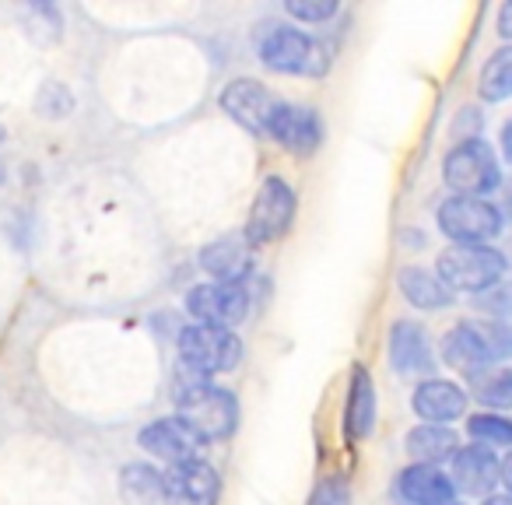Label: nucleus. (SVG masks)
<instances>
[{
	"mask_svg": "<svg viewBox=\"0 0 512 505\" xmlns=\"http://www.w3.org/2000/svg\"><path fill=\"white\" fill-rule=\"evenodd\" d=\"M176 418L197 435L200 442L228 439L239 425V404L225 386H214L207 379H193L176 393Z\"/></svg>",
	"mask_w": 512,
	"mask_h": 505,
	"instance_id": "nucleus-1",
	"label": "nucleus"
},
{
	"mask_svg": "<svg viewBox=\"0 0 512 505\" xmlns=\"http://www.w3.org/2000/svg\"><path fill=\"white\" fill-rule=\"evenodd\" d=\"M505 271H509V260L495 246H449L435 260V278L453 295L491 292L495 285H502Z\"/></svg>",
	"mask_w": 512,
	"mask_h": 505,
	"instance_id": "nucleus-2",
	"label": "nucleus"
},
{
	"mask_svg": "<svg viewBox=\"0 0 512 505\" xmlns=\"http://www.w3.org/2000/svg\"><path fill=\"white\" fill-rule=\"evenodd\" d=\"M442 179L456 197H488L502 186V165L481 137H460V144L449 148L442 158Z\"/></svg>",
	"mask_w": 512,
	"mask_h": 505,
	"instance_id": "nucleus-3",
	"label": "nucleus"
},
{
	"mask_svg": "<svg viewBox=\"0 0 512 505\" xmlns=\"http://www.w3.org/2000/svg\"><path fill=\"white\" fill-rule=\"evenodd\" d=\"M179 358L197 376H214V372H232L242 362V341L235 330L214 327V323H190L179 330Z\"/></svg>",
	"mask_w": 512,
	"mask_h": 505,
	"instance_id": "nucleus-4",
	"label": "nucleus"
},
{
	"mask_svg": "<svg viewBox=\"0 0 512 505\" xmlns=\"http://www.w3.org/2000/svg\"><path fill=\"white\" fill-rule=\"evenodd\" d=\"M295 211H299V197H295L292 186L281 176H267L256 190L253 207H249L242 239L249 246H267V242L285 239L295 225Z\"/></svg>",
	"mask_w": 512,
	"mask_h": 505,
	"instance_id": "nucleus-5",
	"label": "nucleus"
},
{
	"mask_svg": "<svg viewBox=\"0 0 512 505\" xmlns=\"http://www.w3.org/2000/svg\"><path fill=\"white\" fill-rule=\"evenodd\" d=\"M435 221L439 232L453 239V246H488L502 232V211L481 197H446Z\"/></svg>",
	"mask_w": 512,
	"mask_h": 505,
	"instance_id": "nucleus-6",
	"label": "nucleus"
},
{
	"mask_svg": "<svg viewBox=\"0 0 512 505\" xmlns=\"http://www.w3.org/2000/svg\"><path fill=\"white\" fill-rule=\"evenodd\" d=\"M186 309L193 323H214V327L232 330L249 316V288L242 281H204L186 292Z\"/></svg>",
	"mask_w": 512,
	"mask_h": 505,
	"instance_id": "nucleus-7",
	"label": "nucleus"
},
{
	"mask_svg": "<svg viewBox=\"0 0 512 505\" xmlns=\"http://www.w3.org/2000/svg\"><path fill=\"white\" fill-rule=\"evenodd\" d=\"M260 60L264 67L278 74H320L323 71V50L313 36L288 25H274L260 43Z\"/></svg>",
	"mask_w": 512,
	"mask_h": 505,
	"instance_id": "nucleus-8",
	"label": "nucleus"
},
{
	"mask_svg": "<svg viewBox=\"0 0 512 505\" xmlns=\"http://www.w3.org/2000/svg\"><path fill=\"white\" fill-rule=\"evenodd\" d=\"M264 134L274 137L292 155H313L323 141V123L316 116V109L295 106V102H274Z\"/></svg>",
	"mask_w": 512,
	"mask_h": 505,
	"instance_id": "nucleus-9",
	"label": "nucleus"
},
{
	"mask_svg": "<svg viewBox=\"0 0 512 505\" xmlns=\"http://www.w3.org/2000/svg\"><path fill=\"white\" fill-rule=\"evenodd\" d=\"M162 491L169 505H218V470L204 460L176 463L162 474Z\"/></svg>",
	"mask_w": 512,
	"mask_h": 505,
	"instance_id": "nucleus-10",
	"label": "nucleus"
},
{
	"mask_svg": "<svg viewBox=\"0 0 512 505\" xmlns=\"http://www.w3.org/2000/svg\"><path fill=\"white\" fill-rule=\"evenodd\" d=\"M221 109L232 116L239 127H246L249 134H264L267 120H271V109H274V95L267 92L260 81L253 78H235L221 88Z\"/></svg>",
	"mask_w": 512,
	"mask_h": 505,
	"instance_id": "nucleus-11",
	"label": "nucleus"
},
{
	"mask_svg": "<svg viewBox=\"0 0 512 505\" xmlns=\"http://www.w3.org/2000/svg\"><path fill=\"white\" fill-rule=\"evenodd\" d=\"M498 477H502V460L495 456V449H484V446L456 449L453 474H449V481H453L456 491L488 498V495H495Z\"/></svg>",
	"mask_w": 512,
	"mask_h": 505,
	"instance_id": "nucleus-12",
	"label": "nucleus"
},
{
	"mask_svg": "<svg viewBox=\"0 0 512 505\" xmlns=\"http://www.w3.org/2000/svg\"><path fill=\"white\" fill-rule=\"evenodd\" d=\"M390 365L400 376H428L435 365L428 330L414 320H397L390 327Z\"/></svg>",
	"mask_w": 512,
	"mask_h": 505,
	"instance_id": "nucleus-13",
	"label": "nucleus"
},
{
	"mask_svg": "<svg viewBox=\"0 0 512 505\" xmlns=\"http://www.w3.org/2000/svg\"><path fill=\"white\" fill-rule=\"evenodd\" d=\"M137 442H141V449H148L151 456H158V460L169 463V467L186 463V460H197V449L204 446V442H200L179 418L151 421L148 428H141Z\"/></svg>",
	"mask_w": 512,
	"mask_h": 505,
	"instance_id": "nucleus-14",
	"label": "nucleus"
},
{
	"mask_svg": "<svg viewBox=\"0 0 512 505\" xmlns=\"http://www.w3.org/2000/svg\"><path fill=\"white\" fill-rule=\"evenodd\" d=\"M376 414H379L376 383H372L365 365H355L348 379V400H344V435L351 442L369 439L372 428H376Z\"/></svg>",
	"mask_w": 512,
	"mask_h": 505,
	"instance_id": "nucleus-15",
	"label": "nucleus"
},
{
	"mask_svg": "<svg viewBox=\"0 0 512 505\" xmlns=\"http://www.w3.org/2000/svg\"><path fill=\"white\" fill-rule=\"evenodd\" d=\"M411 407L425 425H449L467 411V393L449 379H425L414 390Z\"/></svg>",
	"mask_w": 512,
	"mask_h": 505,
	"instance_id": "nucleus-16",
	"label": "nucleus"
},
{
	"mask_svg": "<svg viewBox=\"0 0 512 505\" xmlns=\"http://www.w3.org/2000/svg\"><path fill=\"white\" fill-rule=\"evenodd\" d=\"M397 491L407 505H453L456 488L449 481V474H442L439 467H428V463H411V467L400 470Z\"/></svg>",
	"mask_w": 512,
	"mask_h": 505,
	"instance_id": "nucleus-17",
	"label": "nucleus"
},
{
	"mask_svg": "<svg viewBox=\"0 0 512 505\" xmlns=\"http://www.w3.org/2000/svg\"><path fill=\"white\" fill-rule=\"evenodd\" d=\"M249 242L242 235H225V239H214L200 249V267L211 274L214 281H242L253 264V253H249Z\"/></svg>",
	"mask_w": 512,
	"mask_h": 505,
	"instance_id": "nucleus-18",
	"label": "nucleus"
},
{
	"mask_svg": "<svg viewBox=\"0 0 512 505\" xmlns=\"http://www.w3.org/2000/svg\"><path fill=\"white\" fill-rule=\"evenodd\" d=\"M442 362H446L449 369L460 372V376H467V379H477L481 372H488L491 358L484 355V344L477 341L474 323H470V320L456 323V327L442 337Z\"/></svg>",
	"mask_w": 512,
	"mask_h": 505,
	"instance_id": "nucleus-19",
	"label": "nucleus"
},
{
	"mask_svg": "<svg viewBox=\"0 0 512 505\" xmlns=\"http://www.w3.org/2000/svg\"><path fill=\"white\" fill-rule=\"evenodd\" d=\"M397 285H400V295H404L414 309L439 313V309L453 306V292H449L428 267H404V271L397 274Z\"/></svg>",
	"mask_w": 512,
	"mask_h": 505,
	"instance_id": "nucleus-20",
	"label": "nucleus"
},
{
	"mask_svg": "<svg viewBox=\"0 0 512 505\" xmlns=\"http://www.w3.org/2000/svg\"><path fill=\"white\" fill-rule=\"evenodd\" d=\"M460 439H456L453 428L446 425H418L407 432V453L414 463H428V467H439V463L453 460Z\"/></svg>",
	"mask_w": 512,
	"mask_h": 505,
	"instance_id": "nucleus-21",
	"label": "nucleus"
},
{
	"mask_svg": "<svg viewBox=\"0 0 512 505\" xmlns=\"http://www.w3.org/2000/svg\"><path fill=\"white\" fill-rule=\"evenodd\" d=\"M120 495L127 505H155L158 498H165L162 474L151 463H130L120 474Z\"/></svg>",
	"mask_w": 512,
	"mask_h": 505,
	"instance_id": "nucleus-22",
	"label": "nucleus"
},
{
	"mask_svg": "<svg viewBox=\"0 0 512 505\" xmlns=\"http://www.w3.org/2000/svg\"><path fill=\"white\" fill-rule=\"evenodd\" d=\"M477 95L484 102H505L512 99V46H502L488 57L477 78Z\"/></svg>",
	"mask_w": 512,
	"mask_h": 505,
	"instance_id": "nucleus-23",
	"label": "nucleus"
},
{
	"mask_svg": "<svg viewBox=\"0 0 512 505\" xmlns=\"http://www.w3.org/2000/svg\"><path fill=\"white\" fill-rule=\"evenodd\" d=\"M474 397L491 411H509L512 407V369H491L474 379Z\"/></svg>",
	"mask_w": 512,
	"mask_h": 505,
	"instance_id": "nucleus-24",
	"label": "nucleus"
},
{
	"mask_svg": "<svg viewBox=\"0 0 512 505\" xmlns=\"http://www.w3.org/2000/svg\"><path fill=\"white\" fill-rule=\"evenodd\" d=\"M467 435L474 439V446H512V418L505 414H474L467 421Z\"/></svg>",
	"mask_w": 512,
	"mask_h": 505,
	"instance_id": "nucleus-25",
	"label": "nucleus"
},
{
	"mask_svg": "<svg viewBox=\"0 0 512 505\" xmlns=\"http://www.w3.org/2000/svg\"><path fill=\"white\" fill-rule=\"evenodd\" d=\"M474 323L477 341L484 344V355L491 362H509L512 358V323L502 320H470Z\"/></svg>",
	"mask_w": 512,
	"mask_h": 505,
	"instance_id": "nucleus-26",
	"label": "nucleus"
},
{
	"mask_svg": "<svg viewBox=\"0 0 512 505\" xmlns=\"http://www.w3.org/2000/svg\"><path fill=\"white\" fill-rule=\"evenodd\" d=\"M36 109H39V116H46V120H64V116L74 109V95L67 92L60 81H50V85H43V92H39Z\"/></svg>",
	"mask_w": 512,
	"mask_h": 505,
	"instance_id": "nucleus-27",
	"label": "nucleus"
},
{
	"mask_svg": "<svg viewBox=\"0 0 512 505\" xmlns=\"http://www.w3.org/2000/svg\"><path fill=\"white\" fill-rule=\"evenodd\" d=\"M285 11L295 18V22H306V25H323L337 15V0H288Z\"/></svg>",
	"mask_w": 512,
	"mask_h": 505,
	"instance_id": "nucleus-28",
	"label": "nucleus"
},
{
	"mask_svg": "<svg viewBox=\"0 0 512 505\" xmlns=\"http://www.w3.org/2000/svg\"><path fill=\"white\" fill-rule=\"evenodd\" d=\"M309 505H351V484L341 474L323 477L309 495Z\"/></svg>",
	"mask_w": 512,
	"mask_h": 505,
	"instance_id": "nucleus-29",
	"label": "nucleus"
},
{
	"mask_svg": "<svg viewBox=\"0 0 512 505\" xmlns=\"http://www.w3.org/2000/svg\"><path fill=\"white\" fill-rule=\"evenodd\" d=\"M477 309H481L484 316H491V320H509L512 316V285H495L491 292L477 295Z\"/></svg>",
	"mask_w": 512,
	"mask_h": 505,
	"instance_id": "nucleus-30",
	"label": "nucleus"
},
{
	"mask_svg": "<svg viewBox=\"0 0 512 505\" xmlns=\"http://www.w3.org/2000/svg\"><path fill=\"white\" fill-rule=\"evenodd\" d=\"M498 36L509 39V46H512V0L502 4V11H498Z\"/></svg>",
	"mask_w": 512,
	"mask_h": 505,
	"instance_id": "nucleus-31",
	"label": "nucleus"
},
{
	"mask_svg": "<svg viewBox=\"0 0 512 505\" xmlns=\"http://www.w3.org/2000/svg\"><path fill=\"white\" fill-rule=\"evenodd\" d=\"M498 141H502V158L512 165V116L502 123V137H498Z\"/></svg>",
	"mask_w": 512,
	"mask_h": 505,
	"instance_id": "nucleus-32",
	"label": "nucleus"
},
{
	"mask_svg": "<svg viewBox=\"0 0 512 505\" xmlns=\"http://www.w3.org/2000/svg\"><path fill=\"white\" fill-rule=\"evenodd\" d=\"M502 207H498V211H502V221H512V183H502Z\"/></svg>",
	"mask_w": 512,
	"mask_h": 505,
	"instance_id": "nucleus-33",
	"label": "nucleus"
},
{
	"mask_svg": "<svg viewBox=\"0 0 512 505\" xmlns=\"http://www.w3.org/2000/svg\"><path fill=\"white\" fill-rule=\"evenodd\" d=\"M498 484H505V495H512V453L502 460V477H498Z\"/></svg>",
	"mask_w": 512,
	"mask_h": 505,
	"instance_id": "nucleus-34",
	"label": "nucleus"
},
{
	"mask_svg": "<svg viewBox=\"0 0 512 505\" xmlns=\"http://www.w3.org/2000/svg\"><path fill=\"white\" fill-rule=\"evenodd\" d=\"M481 505H512V495H488Z\"/></svg>",
	"mask_w": 512,
	"mask_h": 505,
	"instance_id": "nucleus-35",
	"label": "nucleus"
},
{
	"mask_svg": "<svg viewBox=\"0 0 512 505\" xmlns=\"http://www.w3.org/2000/svg\"><path fill=\"white\" fill-rule=\"evenodd\" d=\"M453 505H456V502H453Z\"/></svg>",
	"mask_w": 512,
	"mask_h": 505,
	"instance_id": "nucleus-36",
	"label": "nucleus"
}]
</instances>
